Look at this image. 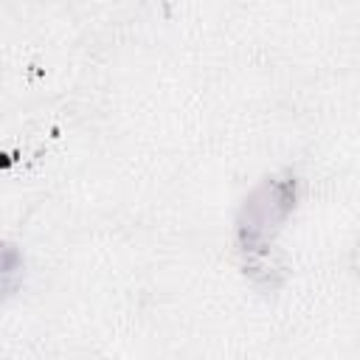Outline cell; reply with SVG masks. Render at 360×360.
<instances>
[{"label":"cell","mask_w":360,"mask_h":360,"mask_svg":"<svg viewBox=\"0 0 360 360\" xmlns=\"http://www.w3.org/2000/svg\"><path fill=\"white\" fill-rule=\"evenodd\" d=\"M295 200H298V177L292 172L264 177L245 197L236 214V248L253 278L264 273L267 284H273L267 259L273 253V242L278 231L295 211Z\"/></svg>","instance_id":"1"}]
</instances>
